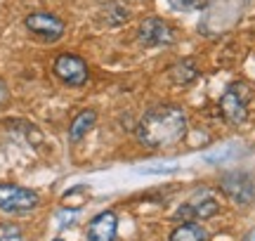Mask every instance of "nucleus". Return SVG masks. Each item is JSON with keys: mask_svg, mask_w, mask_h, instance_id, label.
<instances>
[{"mask_svg": "<svg viewBox=\"0 0 255 241\" xmlns=\"http://www.w3.org/2000/svg\"><path fill=\"white\" fill-rule=\"evenodd\" d=\"M189 119L182 107L177 104H158L137 123V139L149 149H163L173 147L187 135Z\"/></svg>", "mask_w": 255, "mask_h": 241, "instance_id": "nucleus-1", "label": "nucleus"}, {"mask_svg": "<svg viewBox=\"0 0 255 241\" xmlns=\"http://www.w3.org/2000/svg\"><path fill=\"white\" fill-rule=\"evenodd\" d=\"M248 100H251V88L248 85H229L225 95L220 97V112L232 125H241L248 119Z\"/></svg>", "mask_w": 255, "mask_h": 241, "instance_id": "nucleus-2", "label": "nucleus"}, {"mask_svg": "<svg viewBox=\"0 0 255 241\" xmlns=\"http://www.w3.org/2000/svg\"><path fill=\"white\" fill-rule=\"evenodd\" d=\"M38 204H40V196L33 189L9 185V182L0 185V211H5V213H26V211H33Z\"/></svg>", "mask_w": 255, "mask_h": 241, "instance_id": "nucleus-3", "label": "nucleus"}, {"mask_svg": "<svg viewBox=\"0 0 255 241\" xmlns=\"http://www.w3.org/2000/svg\"><path fill=\"white\" fill-rule=\"evenodd\" d=\"M220 189L239 206H248L255 201V182L246 173H227L220 177Z\"/></svg>", "mask_w": 255, "mask_h": 241, "instance_id": "nucleus-4", "label": "nucleus"}, {"mask_svg": "<svg viewBox=\"0 0 255 241\" xmlns=\"http://www.w3.org/2000/svg\"><path fill=\"white\" fill-rule=\"evenodd\" d=\"M55 76L66 85H73V88H81V85L88 83V64L83 62L81 57L76 55H59L55 59Z\"/></svg>", "mask_w": 255, "mask_h": 241, "instance_id": "nucleus-5", "label": "nucleus"}, {"mask_svg": "<svg viewBox=\"0 0 255 241\" xmlns=\"http://www.w3.org/2000/svg\"><path fill=\"white\" fill-rule=\"evenodd\" d=\"M139 43H144L146 47H161V45H173L175 43V31L170 28V24H165L163 19H144L139 24Z\"/></svg>", "mask_w": 255, "mask_h": 241, "instance_id": "nucleus-6", "label": "nucleus"}, {"mask_svg": "<svg viewBox=\"0 0 255 241\" xmlns=\"http://www.w3.org/2000/svg\"><path fill=\"white\" fill-rule=\"evenodd\" d=\"M26 28L43 40H59L64 36V21L50 12H33L24 19Z\"/></svg>", "mask_w": 255, "mask_h": 241, "instance_id": "nucleus-7", "label": "nucleus"}, {"mask_svg": "<svg viewBox=\"0 0 255 241\" xmlns=\"http://www.w3.org/2000/svg\"><path fill=\"white\" fill-rule=\"evenodd\" d=\"M220 211V204L213 199V196H201V199H194L189 204L180 206L175 211V220L180 223H194V220H208Z\"/></svg>", "mask_w": 255, "mask_h": 241, "instance_id": "nucleus-8", "label": "nucleus"}, {"mask_svg": "<svg viewBox=\"0 0 255 241\" xmlns=\"http://www.w3.org/2000/svg\"><path fill=\"white\" fill-rule=\"evenodd\" d=\"M119 218L114 211H102L88 225V241H116Z\"/></svg>", "mask_w": 255, "mask_h": 241, "instance_id": "nucleus-9", "label": "nucleus"}, {"mask_svg": "<svg viewBox=\"0 0 255 241\" xmlns=\"http://www.w3.org/2000/svg\"><path fill=\"white\" fill-rule=\"evenodd\" d=\"M95 120H97V114L92 112V109H85V112H81L76 119L71 120V125H69V139L71 142H78V139H83L88 132H90V128L95 125Z\"/></svg>", "mask_w": 255, "mask_h": 241, "instance_id": "nucleus-10", "label": "nucleus"}, {"mask_svg": "<svg viewBox=\"0 0 255 241\" xmlns=\"http://www.w3.org/2000/svg\"><path fill=\"white\" fill-rule=\"evenodd\" d=\"M170 241H208V232L199 223H182L173 230Z\"/></svg>", "mask_w": 255, "mask_h": 241, "instance_id": "nucleus-11", "label": "nucleus"}, {"mask_svg": "<svg viewBox=\"0 0 255 241\" xmlns=\"http://www.w3.org/2000/svg\"><path fill=\"white\" fill-rule=\"evenodd\" d=\"M196 76H199V69L194 64V59H182V62H177V64L170 66V78H173V83H177V85L191 83Z\"/></svg>", "mask_w": 255, "mask_h": 241, "instance_id": "nucleus-12", "label": "nucleus"}, {"mask_svg": "<svg viewBox=\"0 0 255 241\" xmlns=\"http://www.w3.org/2000/svg\"><path fill=\"white\" fill-rule=\"evenodd\" d=\"M0 241H24V232L12 223L0 225Z\"/></svg>", "mask_w": 255, "mask_h": 241, "instance_id": "nucleus-13", "label": "nucleus"}, {"mask_svg": "<svg viewBox=\"0 0 255 241\" xmlns=\"http://www.w3.org/2000/svg\"><path fill=\"white\" fill-rule=\"evenodd\" d=\"M168 2H170V7L180 9V12H187V9L199 7V2H201V0H168Z\"/></svg>", "mask_w": 255, "mask_h": 241, "instance_id": "nucleus-14", "label": "nucleus"}, {"mask_svg": "<svg viewBox=\"0 0 255 241\" xmlns=\"http://www.w3.org/2000/svg\"><path fill=\"white\" fill-rule=\"evenodd\" d=\"M9 100V90H7V85H5V81H0V109L7 104Z\"/></svg>", "mask_w": 255, "mask_h": 241, "instance_id": "nucleus-15", "label": "nucleus"}, {"mask_svg": "<svg viewBox=\"0 0 255 241\" xmlns=\"http://www.w3.org/2000/svg\"><path fill=\"white\" fill-rule=\"evenodd\" d=\"M244 241H255V230H253V232H248V234H246V239H244Z\"/></svg>", "mask_w": 255, "mask_h": 241, "instance_id": "nucleus-16", "label": "nucleus"}, {"mask_svg": "<svg viewBox=\"0 0 255 241\" xmlns=\"http://www.w3.org/2000/svg\"><path fill=\"white\" fill-rule=\"evenodd\" d=\"M55 241H64V239H55Z\"/></svg>", "mask_w": 255, "mask_h": 241, "instance_id": "nucleus-17", "label": "nucleus"}]
</instances>
